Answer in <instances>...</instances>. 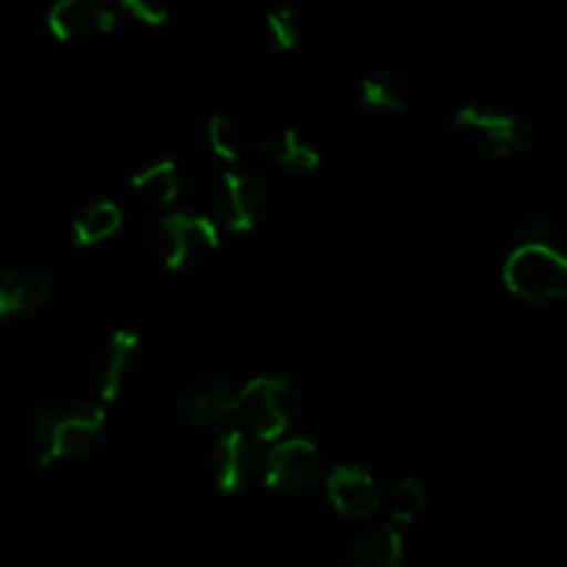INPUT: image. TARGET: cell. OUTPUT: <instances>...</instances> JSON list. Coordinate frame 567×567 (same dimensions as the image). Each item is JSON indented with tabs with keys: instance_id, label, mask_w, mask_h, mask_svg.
Returning a JSON list of instances; mask_svg holds the SVG:
<instances>
[{
	"instance_id": "6da1fadb",
	"label": "cell",
	"mask_w": 567,
	"mask_h": 567,
	"mask_svg": "<svg viewBox=\"0 0 567 567\" xmlns=\"http://www.w3.org/2000/svg\"><path fill=\"white\" fill-rule=\"evenodd\" d=\"M81 491L78 463H37L33 457L17 460L6 480V493L17 513L28 518H55L75 504Z\"/></svg>"
},
{
	"instance_id": "7a4b0ae2",
	"label": "cell",
	"mask_w": 567,
	"mask_h": 567,
	"mask_svg": "<svg viewBox=\"0 0 567 567\" xmlns=\"http://www.w3.org/2000/svg\"><path fill=\"white\" fill-rule=\"evenodd\" d=\"M293 399L297 393L286 377H252L241 388H236L230 419L238 421L236 430H241L249 441L277 443L286 437L288 426H291Z\"/></svg>"
},
{
	"instance_id": "3957f363",
	"label": "cell",
	"mask_w": 567,
	"mask_h": 567,
	"mask_svg": "<svg viewBox=\"0 0 567 567\" xmlns=\"http://www.w3.org/2000/svg\"><path fill=\"white\" fill-rule=\"evenodd\" d=\"M175 402L188 424L210 430L233 415L236 388L208 358H186L175 371Z\"/></svg>"
},
{
	"instance_id": "277c9868",
	"label": "cell",
	"mask_w": 567,
	"mask_h": 567,
	"mask_svg": "<svg viewBox=\"0 0 567 567\" xmlns=\"http://www.w3.org/2000/svg\"><path fill=\"white\" fill-rule=\"evenodd\" d=\"M219 227L203 214H164L150 227V247L169 271L208 264L219 252Z\"/></svg>"
},
{
	"instance_id": "5b68a950",
	"label": "cell",
	"mask_w": 567,
	"mask_h": 567,
	"mask_svg": "<svg viewBox=\"0 0 567 567\" xmlns=\"http://www.w3.org/2000/svg\"><path fill=\"white\" fill-rule=\"evenodd\" d=\"M504 288L529 305L557 302L567 293V260L557 244H532L502 260Z\"/></svg>"
},
{
	"instance_id": "8992f818",
	"label": "cell",
	"mask_w": 567,
	"mask_h": 567,
	"mask_svg": "<svg viewBox=\"0 0 567 567\" xmlns=\"http://www.w3.org/2000/svg\"><path fill=\"white\" fill-rule=\"evenodd\" d=\"M452 131L457 142L482 161H507L529 147L524 122L491 105H463L454 114Z\"/></svg>"
},
{
	"instance_id": "52a82bcc",
	"label": "cell",
	"mask_w": 567,
	"mask_h": 567,
	"mask_svg": "<svg viewBox=\"0 0 567 567\" xmlns=\"http://www.w3.org/2000/svg\"><path fill=\"white\" fill-rule=\"evenodd\" d=\"M144 363V338L131 327L111 332L94 360V391L100 404H116L133 391Z\"/></svg>"
},
{
	"instance_id": "ba28073f",
	"label": "cell",
	"mask_w": 567,
	"mask_h": 567,
	"mask_svg": "<svg viewBox=\"0 0 567 567\" xmlns=\"http://www.w3.org/2000/svg\"><path fill=\"white\" fill-rule=\"evenodd\" d=\"M321 476V452L308 437H282L266 454L264 485L280 496H305Z\"/></svg>"
},
{
	"instance_id": "9c48e42d",
	"label": "cell",
	"mask_w": 567,
	"mask_h": 567,
	"mask_svg": "<svg viewBox=\"0 0 567 567\" xmlns=\"http://www.w3.org/2000/svg\"><path fill=\"white\" fill-rule=\"evenodd\" d=\"M563 236V216L548 203H526L509 210L493 225L491 249L496 258H507L509 252L532 244H557Z\"/></svg>"
},
{
	"instance_id": "30bf717a",
	"label": "cell",
	"mask_w": 567,
	"mask_h": 567,
	"mask_svg": "<svg viewBox=\"0 0 567 567\" xmlns=\"http://www.w3.org/2000/svg\"><path fill=\"white\" fill-rule=\"evenodd\" d=\"M116 28V11L109 0H55L48 11L50 37L66 44H89Z\"/></svg>"
},
{
	"instance_id": "8fae6325",
	"label": "cell",
	"mask_w": 567,
	"mask_h": 567,
	"mask_svg": "<svg viewBox=\"0 0 567 567\" xmlns=\"http://www.w3.org/2000/svg\"><path fill=\"white\" fill-rule=\"evenodd\" d=\"M266 214V186L252 172L230 169L219 181V216L225 227L247 236Z\"/></svg>"
},
{
	"instance_id": "7c38bea8",
	"label": "cell",
	"mask_w": 567,
	"mask_h": 567,
	"mask_svg": "<svg viewBox=\"0 0 567 567\" xmlns=\"http://www.w3.org/2000/svg\"><path fill=\"white\" fill-rule=\"evenodd\" d=\"M53 293V277L39 264L9 266L0 275V321L39 313Z\"/></svg>"
},
{
	"instance_id": "4fadbf2b",
	"label": "cell",
	"mask_w": 567,
	"mask_h": 567,
	"mask_svg": "<svg viewBox=\"0 0 567 567\" xmlns=\"http://www.w3.org/2000/svg\"><path fill=\"white\" fill-rule=\"evenodd\" d=\"M324 491L332 509L343 518L354 520L374 515L382 502L374 474H369L360 465H338V468H332L324 480Z\"/></svg>"
},
{
	"instance_id": "5bb4252c",
	"label": "cell",
	"mask_w": 567,
	"mask_h": 567,
	"mask_svg": "<svg viewBox=\"0 0 567 567\" xmlns=\"http://www.w3.org/2000/svg\"><path fill=\"white\" fill-rule=\"evenodd\" d=\"M252 474V443L241 430L221 432L208 454L210 485L221 496H236L247 487Z\"/></svg>"
},
{
	"instance_id": "9a60e30c",
	"label": "cell",
	"mask_w": 567,
	"mask_h": 567,
	"mask_svg": "<svg viewBox=\"0 0 567 567\" xmlns=\"http://www.w3.org/2000/svg\"><path fill=\"white\" fill-rule=\"evenodd\" d=\"M347 567H404V540L391 524L354 529L343 546Z\"/></svg>"
},
{
	"instance_id": "2e32d148",
	"label": "cell",
	"mask_w": 567,
	"mask_h": 567,
	"mask_svg": "<svg viewBox=\"0 0 567 567\" xmlns=\"http://www.w3.org/2000/svg\"><path fill=\"white\" fill-rule=\"evenodd\" d=\"M260 158L288 175H308L321 166V153L297 127H282L260 142Z\"/></svg>"
},
{
	"instance_id": "e0dca14e",
	"label": "cell",
	"mask_w": 567,
	"mask_h": 567,
	"mask_svg": "<svg viewBox=\"0 0 567 567\" xmlns=\"http://www.w3.org/2000/svg\"><path fill=\"white\" fill-rule=\"evenodd\" d=\"M181 169H177V164L172 158L153 161L144 169H138L131 177V183H127L133 197L155 210H164L169 205H175V199L181 197Z\"/></svg>"
},
{
	"instance_id": "ac0fdd59",
	"label": "cell",
	"mask_w": 567,
	"mask_h": 567,
	"mask_svg": "<svg viewBox=\"0 0 567 567\" xmlns=\"http://www.w3.org/2000/svg\"><path fill=\"white\" fill-rule=\"evenodd\" d=\"M413 100V83L399 70H377L360 81V105L365 111L402 114Z\"/></svg>"
},
{
	"instance_id": "d6986e66",
	"label": "cell",
	"mask_w": 567,
	"mask_h": 567,
	"mask_svg": "<svg viewBox=\"0 0 567 567\" xmlns=\"http://www.w3.org/2000/svg\"><path fill=\"white\" fill-rule=\"evenodd\" d=\"M122 221H125L122 219V208L114 199H92V203L72 219V247L89 249L97 247V244L111 241V238L122 230Z\"/></svg>"
},
{
	"instance_id": "ffe728a7",
	"label": "cell",
	"mask_w": 567,
	"mask_h": 567,
	"mask_svg": "<svg viewBox=\"0 0 567 567\" xmlns=\"http://www.w3.org/2000/svg\"><path fill=\"white\" fill-rule=\"evenodd\" d=\"M260 33H264L266 44L271 50H277V53H291V50H297L302 44L305 20L293 6H277V9L264 14Z\"/></svg>"
},
{
	"instance_id": "44dd1931",
	"label": "cell",
	"mask_w": 567,
	"mask_h": 567,
	"mask_svg": "<svg viewBox=\"0 0 567 567\" xmlns=\"http://www.w3.org/2000/svg\"><path fill=\"white\" fill-rule=\"evenodd\" d=\"M426 507H430V491L424 487V482L408 476L388 491V509L396 524H413L426 513Z\"/></svg>"
},
{
	"instance_id": "7402d4cb",
	"label": "cell",
	"mask_w": 567,
	"mask_h": 567,
	"mask_svg": "<svg viewBox=\"0 0 567 567\" xmlns=\"http://www.w3.org/2000/svg\"><path fill=\"white\" fill-rule=\"evenodd\" d=\"M208 150L225 164H236L244 153V133L236 116L230 114H214L208 120Z\"/></svg>"
},
{
	"instance_id": "603a6c76",
	"label": "cell",
	"mask_w": 567,
	"mask_h": 567,
	"mask_svg": "<svg viewBox=\"0 0 567 567\" xmlns=\"http://www.w3.org/2000/svg\"><path fill=\"white\" fill-rule=\"evenodd\" d=\"M120 9L147 28L166 25L172 17L169 0H120Z\"/></svg>"
}]
</instances>
